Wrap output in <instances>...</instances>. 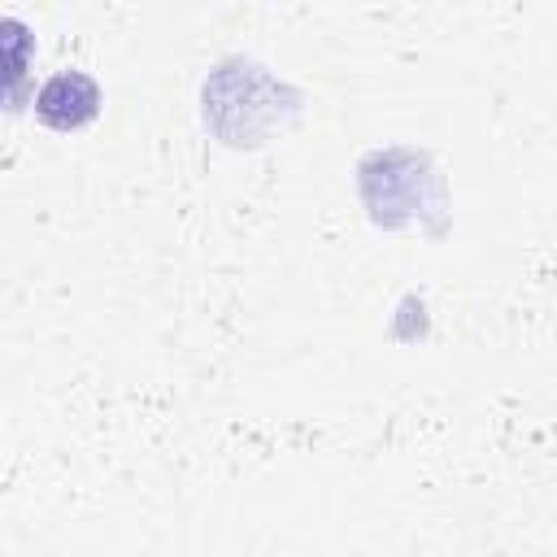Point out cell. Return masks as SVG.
Segmentation results:
<instances>
[{
  "label": "cell",
  "mask_w": 557,
  "mask_h": 557,
  "mask_svg": "<svg viewBox=\"0 0 557 557\" xmlns=\"http://www.w3.org/2000/svg\"><path fill=\"white\" fill-rule=\"evenodd\" d=\"M96 109H100V87H96L87 74H78V70L52 74V78L39 87V96H35V113H39L48 126H57V131L83 126L87 117H96Z\"/></svg>",
  "instance_id": "obj_1"
}]
</instances>
